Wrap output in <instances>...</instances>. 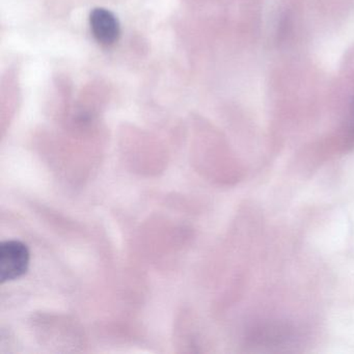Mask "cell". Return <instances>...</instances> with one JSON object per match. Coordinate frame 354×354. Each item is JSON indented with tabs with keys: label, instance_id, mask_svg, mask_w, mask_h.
<instances>
[{
	"label": "cell",
	"instance_id": "1",
	"mask_svg": "<svg viewBox=\"0 0 354 354\" xmlns=\"http://www.w3.org/2000/svg\"><path fill=\"white\" fill-rule=\"evenodd\" d=\"M28 245L17 240L0 244V283L15 281L24 277L30 267Z\"/></svg>",
	"mask_w": 354,
	"mask_h": 354
},
{
	"label": "cell",
	"instance_id": "2",
	"mask_svg": "<svg viewBox=\"0 0 354 354\" xmlns=\"http://www.w3.org/2000/svg\"><path fill=\"white\" fill-rule=\"evenodd\" d=\"M90 26L97 42L104 46L115 44L121 36L119 20L113 12L103 8L93 10L90 15Z\"/></svg>",
	"mask_w": 354,
	"mask_h": 354
},
{
	"label": "cell",
	"instance_id": "3",
	"mask_svg": "<svg viewBox=\"0 0 354 354\" xmlns=\"http://www.w3.org/2000/svg\"><path fill=\"white\" fill-rule=\"evenodd\" d=\"M353 113H354V102H353Z\"/></svg>",
	"mask_w": 354,
	"mask_h": 354
}]
</instances>
